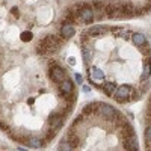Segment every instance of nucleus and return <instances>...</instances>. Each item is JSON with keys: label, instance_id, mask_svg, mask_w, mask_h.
Returning a JSON list of instances; mask_svg holds the SVG:
<instances>
[{"label": "nucleus", "instance_id": "1", "mask_svg": "<svg viewBox=\"0 0 151 151\" xmlns=\"http://www.w3.org/2000/svg\"><path fill=\"white\" fill-rule=\"evenodd\" d=\"M60 45H62L60 38H58L55 35H47V36L42 38L40 42H38L36 52L40 55H42V56H50V55L56 53Z\"/></svg>", "mask_w": 151, "mask_h": 151}, {"label": "nucleus", "instance_id": "2", "mask_svg": "<svg viewBox=\"0 0 151 151\" xmlns=\"http://www.w3.org/2000/svg\"><path fill=\"white\" fill-rule=\"evenodd\" d=\"M106 17L110 20H119L121 17H124V9H122V3L121 2H107L106 8Z\"/></svg>", "mask_w": 151, "mask_h": 151}, {"label": "nucleus", "instance_id": "3", "mask_svg": "<svg viewBox=\"0 0 151 151\" xmlns=\"http://www.w3.org/2000/svg\"><path fill=\"white\" fill-rule=\"evenodd\" d=\"M59 92L65 98V101H73L74 103V83L70 79H64L59 83Z\"/></svg>", "mask_w": 151, "mask_h": 151}, {"label": "nucleus", "instance_id": "4", "mask_svg": "<svg viewBox=\"0 0 151 151\" xmlns=\"http://www.w3.org/2000/svg\"><path fill=\"white\" fill-rule=\"evenodd\" d=\"M97 112H98L106 121H115V118H116V115H118V110L113 107V106L106 104V103H98Z\"/></svg>", "mask_w": 151, "mask_h": 151}, {"label": "nucleus", "instance_id": "5", "mask_svg": "<svg viewBox=\"0 0 151 151\" xmlns=\"http://www.w3.org/2000/svg\"><path fill=\"white\" fill-rule=\"evenodd\" d=\"M132 91H133L132 86H129V85H121V86H116L113 97H115V100H116V101H119V103L129 101L130 95H132Z\"/></svg>", "mask_w": 151, "mask_h": 151}, {"label": "nucleus", "instance_id": "6", "mask_svg": "<svg viewBox=\"0 0 151 151\" xmlns=\"http://www.w3.org/2000/svg\"><path fill=\"white\" fill-rule=\"evenodd\" d=\"M77 15H79L80 21H83V23L94 21V11H92V8H89L88 5H79Z\"/></svg>", "mask_w": 151, "mask_h": 151}, {"label": "nucleus", "instance_id": "7", "mask_svg": "<svg viewBox=\"0 0 151 151\" xmlns=\"http://www.w3.org/2000/svg\"><path fill=\"white\" fill-rule=\"evenodd\" d=\"M65 77H67V73L60 65L56 64L53 67H50V79H52L55 83H60Z\"/></svg>", "mask_w": 151, "mask_h": 151}, {"label": "nucleus", "instance_id": "8", "mask_svg": "<svg viewBox=\"0 0 151 151\" xmlns=\"http://www.w3.org/2000/svg\"><path fill=\"white\" fill-rule=\"evenodd\" d=\"M64 122H65V115L64 113H53V115L48 118L50 129L55 130L56 133H58V130L62 127V125H64Z\"/></svg>", "mask_w": 151, "mask_h": 151}, {"label": "nucleus", "instance_id": "9", "mask_svg": "<svg viewBox=\"0 0 151 151\" xmlns=\"http://www.w3.org/2000/svg\"><path fill=\"white\" fill-rule=\"evenodd\" d=\"M76 33L74 30V26H73V23H64L62 24V27H60V36L64 38V40H70V38H73Z\"/></svg>", "mask_w": 151, "mask_h": 151}, {"label": "nucleus", "instance_id": "10", "mask_svg": "<svg viewBox=\"0 0 151 151\" xmlns=\"http://www.w3.org/2000/svg\"><path fill=\"white\" fill-rule=\"evenodd\" d=\"M122 9H124V17H132V15L142 14V11H139L137 6H134L133 3H122Z\"/></svg>", "mask_w": 151, "mask_h": 151}, {"label": "nucleus", "instance_id": "11", "mask_svg": "<svg viewBox=\"0 0 151 151\" xmlns=\"http://www.w3.org/2000/svg\"><path fill=\"white\" fill-rule=\"evenodd\" d=\"M124 147L130 150V151H136L137 148H139V144H137V139L134 134H130L127 137H124Z\"/></svg>", "mask_w": 151, "mask_h": 151}, {"label": "nucleus", "instance_id": "12", "mask_svg": "<svg viewBox=\"0 0 151 151\" xmlns=\"http://www.w3.org/2000/svg\"><path fill=\"white\" fill-rule=\"evenodd\" d=\"M97 109H98V103L97 101H92V103H88L83 109H82V115L85 116H92L97 113Z\"/></svg>", "mask_w": 151, "mask_h": 151}, {"label": "nucleus", "instance_id": "13", "mask_svg": "<svg viewBox=\"0 0 151 151\" xmlns=\"http://www.w3.org/2000/svg\"><path fill=\"white\" fill-rule=\"evenodd\" d=\"M91 80H92L94 83L103 82V80H104V73L100 70V68H97V67L91 68Z\"/></svg>", "mask_w": 151, "mask_h": 151}, {"label": "nucleus", "instance_id": "14", "mask_svg": "<svg viewBox=\"0 0 151 151\" xmlns=\"http://www.w3.org/2000/svg\"><path fill=\"white\" fill-rule=\"evenodd\" d=\"M107 30H109V29L104 27V26H94V27H91L89 30H88V35L92 36V38H95V36L98 38V36H103Z\"/></svg>", "mask_w": 151, "mask_h": 151}, {"label": "nucleus", "instance_id": "15", "mask_svg": "<svg viewBox=\"0 0 151 151\" xmlns=\"http://www.w3.org/2000/svg\"><path fill=\"white\" fill-rule=\"evenodd\" d=\"M130 40H132V42H133L136 47H141V45H144V44L147 42V38H145V35H142V33H133V35L130 36Z\"/></svg>", "mask_w": 151, "mask_h": 151}, {"label": "nucleus", "instance_id": "16", "mask_svg": "<svg viewBox=\"0 0 151 151\" xmlns=\"http://www.w3.org/2000/svg\"><path fill=\"white\" fill-rule=\"evenodd\" d=\"M119 130H121L122 137H127V136H130V134H134V130H133V127L130 125V122H129V121L125 122V124H122L121 127H119Z\"/></svg>", "mask_w": 151, "mask_h": 151}, {"label": "nucleus", "instance_id": "17", "mask_svg": "<svg viewBox=\"0 0 151 151\" xmlns=\"http://www.w3.org/2000/svg\"><path fill=\"white\" fill-rule=\"evenodd\" d=\"M115 89H116V85H115V83H112V82L103 85V91H104V94L109 95V97H112L113 94H115Z\"/></svg>", "mask_w": 151, "mask_h": 151}, {"label": "nucleus", "instance_id": "18", "mask_svg": "<svg viewBox=\"0 0 151 151\" xmlns=\"http://www.w3.org/2000/svg\"><path fill=\"white\" fill-rule=\"evenodd\" d=\"M26 142H27V145H29V147H33V148H40V147L42 145V142H41V139H40V137H35V136H32V137H27V139H26Z\"/></svg>", "mask_w": 151, "mask_h": 151}, {"label": "nucleus", "instance_id": "19", "mask_svg": "<svg viewBox=\"0 0 151 151\" xmlns=\"http://www.w3.org/2000/svg\"><path fill=\"white\" fill-rule=\"evenodd\" d=\"M139 48L142 50V53H144V56H145V58H150V56H151V44H150L148 41H147L144 45H141Z\"/></svg>", "mask_w": 151, "mask_h": 151}, {"label": "nucleus", "instance_id": "20", "mask_svg": "<svg viewBox=\"0 0 151 151\" xmlns=\"http://www.w3.org/2000/svg\"><path fill=\"white\" fill-rule=\"evenodd\" d=\"M20 38H21V41H24V42H29V41H32L33 35H32V32L26 30V32H23V33L20 35Z\"/></svg>", "mask_w": 151, "mask_h": 151}, {"label": "nucleus", "instance_id": "21", "mask_svg": "<svg viewBox=\"0 0 151 151\" xmlns=\"http://www.w3.org/2000/svg\"><path fill=\"white\" fill-rule=\"evenodd\" d=\"M59 150H65V151H70V150H74L73 148V145L67 141V139H64L60 144H59Z\"/></svg>", "mask_w": 151, "mask_h": 151}, {"label": "nucleus", "instance_id": "22", "mask_svg": "<svg viewBox=\"0 0 151 151\" xmlns=\"http://www.w3.org/2000/svg\"><path fill=\"white\" fill-rule=\"evenodd\" d=\"M55 136H56V132L52 130V129H48V132L45 133V139H44V141H45V142H52Z\"/></svg>", "mask_w": 151, "mask_h": 151}, {"label": "nucleus", "instance_id": "23", "mask_svg": "<svg viewBox=\"0 0 151 151\" xmlns=\"http://www.w3.org/2000/svg\"><path fill=\"white\" fill-rule=\"evenodd\" d=\"M106 3L107 2H103V0H94V2H92V5H94L95 9H104L106 8Z\"/></svg>", "mask_w": 151, "mask_h": 151}, {"label": "nucleus", "instance_id": "24", "mask_svg": "<svg viewBox=\"0 0 151 151\" xmlns=\"http://www.w3.org/2000/svg\"><path fill=\"white\" fill-rule=\"evenodd\" d=\"M83 59L88 62V64L91 62V59H92V55H91V52H89V50H83Z\"/></svg>", "mask_w": 151, "mask_h": 151}, {"label": "nucleus", "instance_id": "25", "mask_svg": "<svg viewBox=\"0 0 151 151\" xmlns=\"http://www.w3.org/2000/svg\"><path fill=\"white\" fill-rule=\"evenodd\" d=\"M145 141L151 144V124L148 125V127H147V130H145Z\"/></svg>", "mask_w": 151, "mask_h": 151}, {"label": "nucleus", "instance_id": "26", "mask_svg": "<svg viewBox=\"0 0 151 151\" xmlns=\"http://www.w3.org/2000/svg\"><path fill=\"white\" fill-rule=\"evenodd\" d=\"M74 77H76V82H77V83H82V82H83V79H82V76H80V74H76Z\"/></svg>", "mask_w": 151, "mask_h": 151}, {"label": "nucleus", "instance_id": "27", "mask_svg": "<svg viewBox=\"0 0 151 151\" xmlns=\"http://www.w3.org/2000/svg\"><path fill=\"white\" fill-rule=\"evenodd\" d=\"M82 89H83L85 92H91V88L88 86V85H83V86H82Z\"/></svg>", "mask_w": 151, "mask_h": 151}, {"label": "nucleus", "instance_id": "28", "mask_svg": "<svg viewBox=\"0 0 151 151\" xmlns=\"http://www.w3.org/2000/svg\"><path fill=\"white\" fill-rule=\"evenodd\" d=\"M0 129H2V130H8V125L3 121H0Z\"/></svg>", "mask_w": 151, "mask_h": 151}, {"label": "nucleus", "instance_id": "29", "mask_svg": "<svg viewBox=\"0 0 151 151\" xmlns=\"http://www.w3.org/2000/svg\"><path fill=\"white\" fill-rule=\"evenodd\" d=\"M68 62H70L71 65H74V64H76V60H74V58H70V59H68Z\"/></svg>", "mask_w": 151, "mask_h": 151}]
</instances>
